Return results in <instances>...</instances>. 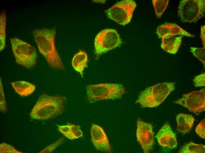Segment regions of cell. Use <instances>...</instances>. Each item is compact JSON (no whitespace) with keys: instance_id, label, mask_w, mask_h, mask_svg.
<instances>
[{"instance_id":"cell-1","label":"cell","mask_w":205,"mask_h":153,"mask_svg":"<svg viewBox=\"0 0 205 153\" xmlns=\"http://www.w3.org/2000/svg\"><path fill=\"white\" fill-rule=\"evenodd\" d=\"M32 33L38 49L49 66L54 69L65 70V66L55 45V29H35Z\"/></svg>"},{"instance_id":"cell-2","label":"cell","mask_w":205,"mask_h":153,"mask_svg":"<svg viewBox=\"0 0 205 153\" xmlns=\"http://www.w3.org/2000/svg\"><path fill=\"white\" fill-rule=\"evenodd\" d=\"M66 98L60 95L43 93L39 96L29 114L33 119L45 120L62 114L65 108Z\"/></svg>"},{"instance_id":"cell-3","label":"cell","mask_w":205,"mask_h":153,"mask_svg":"<svg viewBox=\"0 0 205 153\" xmlns=\"http://www.w3.org/2000/svg\"><path fill=\"white\" fill-rule=\"evenodd\" d=\"M175 89V83H158L146 88L139 95L135 103L142 108H153L162 103Z\"/></svg>"},{"instance_id":"cell-4","label":"cell","mask_w":205,"mask_h":153,"mask_svg":"<svg viewBox=\"0 0 205 153\" xmlns=\"http://www.w3.org/2000/svg\"><path fill=\"white\" fill-rule=\"evenodd\" d=\"M87 99L90 103L121 98L126 92L122 84L101 83L89 85L86 87Z\"/></svg>"},{"instance_id":"cell-5","label":"cell","mask_w":205,"mask_h":153,"mask_svg":"<svg viewBox=\"0 0 205 153\" xmlns=\"http://www.w3.org/2000/svg\"><path fill=\"white\" fill-rule=\"evenodd\" d=\"M10 40L16 63L29 70L34 68L37 62L35 48L16 37L11 38Z\"/></svg>"},{"instance_id":"cell-6","label":"cell","mask_w":205,"mask_h":153,"mask_svg":"<svg viewBox=\"0 0 205 153\" xmlns=\"http://www.w3.org/2000/svg\"><path fill=\"white\" fill-rule=\"evenodd\" d=\"M205 0H182L178 7V16L183 22L194 23L204 16Z\"/></svg>"},{"instance_id":"cell-7","label":"cell","mask_w":205,"mask_h":153,"mask_svg":"<svg viewBox=\"0 0 205 153\" xmlns=\"http://www.w3.org/2000/svg\"><path fill=\"white\" fill-rule=\"evenodd\" d=\"M120 36L114 29H107L100 32L94 41L95 53L97 57L123 44Z\"/></svg>"},{"instance_id":"cell-8","label":"cell","mask_w":205,"mask_h":153,"mask_svg":"<svg viewBox=\"0 0 205 153\" xmlns=\"http://www.w3.org/2000/svg\"><path fill=\"white\" fill-rule=\"evenodd\" d=\"M136 6L134 1L122 0L108 9L106 12L109 19L124 26L130 21Z\"/></svg>"},{"instance_id":"cell-9","label":"cell","mask_w":205,"mask_h":153,"mask_svg":"<svg viewBox=\"0 0 205 153\" xmlns=\"http://www.w3.org/2000/svg\"><path fill=\"white\" fill-rule=\"evenodd\" d=\"M205 89L203 88L199 91L184 94L182 97L173 102L186 108L196 115H199L205 110Z\"/></svg>"},{"instance_id":"cell-10","label":"cell","mask_w":205,"mask_h":153,"mask_svg":"<svg viewBox=\"0 0 205 153\" xmlns=\"http://www.w3.org/2000/svg\"><path fill=\"white\" fill-rule=\"evenodd\" d=\"M136 135L144 152H149L153 149L154 142L152 124L138 119Z\"/></svg>"},{"instance_id":"cell-11","label":"cell","mask_w":205,"mask_h":153,"mask_svg":"<svg viewBox=\"0 0 205 153\" xmlns=\"http://www.w3.org/2000/svg\"><path fill=\"white\" fill-rule=\"evenodd\" d=\"M91 135L92 142L97 150L111 152L107 137L101 127L93 123L91 129Z\"/></svg>"},{"instance_id":"cell-12","label":"cell","mask_w":205,"mask_h":153,"mask_svg":"<svg viewBox=\"0 0 205 153\" xmlns=\"http://www.w3.org/2000/svg\"><path fill=\"white\" fill-rule=\"evenodd\" d=\"M156 137L159 144L163 147L173 149L177 145L176 134L168 122L163 125Z\"/></svg>"},{"instance_id":"cell-13","label":"cell","mask_w":205,"mask_h":153,"mask_svg":"<svg viewBox=\"0 0 205 153\" xmlns=\"http://www.w3.org/2000/svg\"><path fill=\"white\" fill-rule=\"evenodd\" d=\"M157 33L162 38L176 35H181L189 37H195V36L190 34L177 24L172 23H167L159 26Z\"/></svg>"},{"instance_id":"cell-14","label":"cell","mask_w":205,"mask_h":153,"mask_svg":"<svg viewBox=\"0 0 205 153\" xmlns=\"http://www.w3.org/2000/svg\"><path fill=\"white\" fill-rule=\"evenodd\" d=\"M182 36H168L162 38L161 48L167 52L174 54L177 52L181 44Z\"/></svg>"},{"instance_id":"cell-15","label":"cell","mask_w":205,"mask_h":153,"mask_svg":"<svg viewBox=\"0 0 205 153\" xmlns=\"http://www.w3.org/2000/svg\"><path fill=\"white\" fill-rule=\"evenodd\" d=\"M176 120L177 131L183 134H185L191 129L194 119L191 115L180 113L176 116Z\"/></svg>"},{"instance_id":"cell-16","label":"cell","mask_w":205,"mask_h":153,"mask_svg":"<svg viewBox=\"0 0 205 153\" xmlns=\"http://www.w3.org/2000/svg\"><path fill=\"white\" fill-rule=\"evenodd\" d=\"M15 91L22 96H27L35 91L36 86L31 83L24 81H17L11 83Z\"/></svg>"},{"instance_id":"cell-17","label":"cell","mask_w":205,"mask_h":153,"mask_svg":"<svg viewBox=\"0 0 205 153\" xmlns=\"http://www.w3.org/2000/svg\"><path fill=\"white\" fill-rule=\"evenodd\" d=\"M88 57L85 52L80 51L74 56L72 59V65L74 69L79 72L82 77L83 71L87 66Z\"/></svg>"},{"instance_id":"cell-18","label":"cell","mask_w":205,"mask_h":153,"mask_svg":"<svg viewBox=\"0 0 205 153\" xmlns=\"http://www.w3.org/2000/svg\"><path fill=\"white\" fill-rule=\"evenodd\" d=\"M178 153H204L205 152V146L201 144H196L190 142L181 147Z\"/></svg>"},{"instance_id":"cell-19","label":"cell","mask_w":205,"mask_h":153,"mask_svg":"<svg viewBox=\"0 0 205 153\" xmlns=\"http://www.w3.org/2000/svg\"><path fill=\"white\" fill-rule=\"evenodd\" d=\"M6 11L3 9L1 12L0 16V51L5 48L6 44Z\"/></svg>"},{"instance_id":"cell-20","label":"cell","mask_w":205,"mask_h":153,"mask_svg":"<svg viewBox=\"0 0 205 153\" xmlns=\"http://www.w3.org/2000/svg\"><path fill=\"white\" fill-rule=\"evenodd\" d=\"M152 3L157 17H161L168 4V0H153Z\"/></svg>"},{"instance_id":"cell-21","label":"cell","mask_w":205,"mask_h":153,"mask_svg":"<svg viewBox=\"0 0 205 153\" xmlns=\"http://www.w3.org/2000/svg\"><path fill=\"white\" fill-rule=\"evenodd\" d=\"M190 50L193 55L203 63L204 67L205 63V48L191 47L190 48Z\"/></svg>"},{"instance_id":"cell-22","label":"cell","mask_w":205,"mask_h":153,"mask_svg":"<svg viewBox=\"0 0 205 153\" xmlns=\"http://www.w3.org/2000/svg\"><path fill=\"white\" fill-rule=\"evenodd\" d=\"M0 109L2 112H6L7 110V107L5 99L4 90L1 77L0 79Z\"/></svg>"},{"instance_id":"cell-23","label":"cell","mask_w":205,"mask_h":153,"mask_svg":"<svg viewBox=\"0 0 205 153\" xmlns=\"http://www.w3.org/2000/svg\"><path fill=\"white\" fill-rule=\"evenodd\" d=\"M0 153H22L11 145L5 143H2L0 145Z\"/></svg>"},{"instance_id":"cell-24","label":"cell","mask_w":205,"mask_h":153,"mask_svg":"<svg viewBox=\"0 0 205 153\" xmlns=\"http://www.w3.org/2000/svg\"><path fill=\"white\" fill-rule=\"evenodd\" d=\"M68 124L73 139L79 138L83 135L82 132L79 125Z\"/></svg>"},{"instance_id":"cell-25","label":"cell","mask_w":205,"mask_h":153,"mask_svg":"<svg viewBox=\"0 0 205 153\" xmlns=\"http://www.w3.org/2000/svg\"><path fill=\"white\" fill-rule=\"evenodd\" d=\"M64 137H62L56 141L48 145L39 153H51L55 148L60 145L64 141Z\"/></svg>"},{"instance_id":"cell-26","label":"cell","mask_w":205,"mask_h":153,"mask_svg":"<svg viewBox=\"0 0 205 153\" xmlns=\"http://www.w3.org/2000/svg\"><path fill=\"white\" fill-rule=\"evenodd\" d=\"M58 130L64 136L70 140L73 139L68 123L66 125H57Z\"/></svg>"},{"instance_id":"cell-27","label":"cell","mask_w":205,"mask_h":153,"mask_svg":"<svg viewBox=\"0 0 205 153\" xmlns=\"http://www.w3.org/2000/svg\"><path fill=\"white\" fill-rule=\"evenodd\" d=\"M196 133L202 138H205V119L201 120L196 128Z\"/></svg>"},{"instance_id":"cell-28","label":"cell","mask_w":205,"mask_h":153,"mask_svg":"<svg viewBox=\"0 0 205 153\" xmlns=\"http://www.w3.org/2000/svg\"><path fill=\"white\" fill-rule=\"evenodd\" d=\"M205 73L197 75L193 79L194 85L196 87L205 86Z\"/></svg>"},{"instance_id":"cell-29","label":"cell","mask_w":205,"mask_h":153,"mask_svg":"<svg viewBox=\"0 0 205 153\" xmlns=\"http://www.w3.org/2000/svg\"><path fill=\"white\" fill-rule=\"evenodd\" d=\"M205 26H202L201 27V37L202 44L205 48Z\"/></svg>"}]
</instances>
